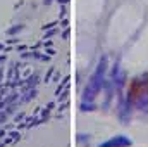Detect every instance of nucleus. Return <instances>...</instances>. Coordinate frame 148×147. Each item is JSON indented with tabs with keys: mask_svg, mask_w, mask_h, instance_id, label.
<instances>
[{
	"mask_svg": "<svg viewBox=\"0 0 148 147\" xmlns=\"http://www.w3.org/2000/svg\"><path fill=\"white\" fill-rule=\"evenodd\" d=\"M105 64H107V61L102 59L100 64H98V69H97L95 74L91 76V80L88 81V87H86V90H84V101H93L95 95L100 92L102 81H103V73H105Z\"/></svg>",
	"mask_w": 148,
	"mask_h": 147,
	"instance_id": "obj_1",
	"label": "nucleus"
},
{
	"mask_svg": "<svg viewBox=\"0 0 148 147\" xmlns=\"http://www.w3.org/2000/svg\"><path fill=\"white\" fill-rule=\"evenodd\" d=\"M129 146H131V140H129L127 137L117 135V137H114V139H110V140L100 144L98 147H129Z\"/></svg>",
	"mask_w": 148,
	"mask_h": 147,
	"instance_id": "obj_2",
	"label": "nucleus"
}]
</instances>
